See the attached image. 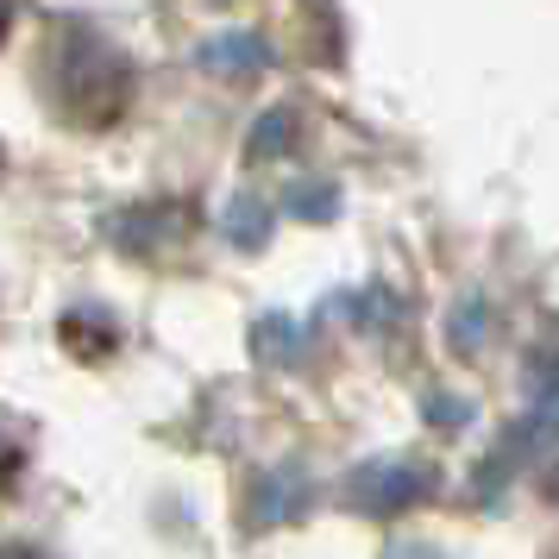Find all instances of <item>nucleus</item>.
<instances>
[{"label": "nucleus", "instance_id": "obj_1", "mask_svg": "<svg viewBox=\"0 0 559 559\" xmlns=\"http://www.w3.org/2000/svg\"><path fill=\"white\" fill-rule=\"evenodd\" d=\"M45 95H51V107L70 127H114L127 114L132 70L107 38L63 26L51 38V57H45Z\"/></svg>", "mask_w": 559, "mask_h": 559}, {"label": "nucleus", "instance_id": "obj_2", "mask_svg": "<svg viewBox=\"0 0 559 559\" xmlns=\"http://www.w3.org/2000/svg\"><path fill=\"white\" fill-rule=\"evenodd\" d=\"M433 490V472L428 465H415V459H378V465H365L346 478V503L358 515H396V509L421 503Z\"/></svg>", "mask_w": 559, "mask_h": 559}, {"label": "nucleus", "instance_id": "obj_3", "mask_svg": "<svg viewBox=\"0 0 559 559\" xmlns=\"http://www.w3.org/2000/svg\"><path fill=\"white\" fill-rule=\"evenodd\" d=\"M57 340H63L76 358H107L114 346H120V328L107 321L102 308H70V314L57 321Z\"/></svg>", "mask_w": 559, "mask_h": 559}, {"label": "nucleus", "instance_id": "obj_4", "mask_svg": "<svg viewBox=\"0 0 559 559\" xmlns=\"http://www.w3.org/2000/svg\"><path fill=\"white\" fill-rule=\"evenodd\" d=\"M20 478H26V440L0 421V497H7Z\"/></svg>", "mask_w": 559, "mask_h": 559}, {"label": "nucleus", "instance_id": "obj_5", "mask_svg": "<svg viewBox=\"0 0 559 559\" xmlns=\"http://www.w3.org/2000/svg\"><path fill=\"white\" fill-rule=\"evenodd\" d=\"M289 132H296V120H289V114H271V120H258V132H252V157H277L283 145H289Z\"/></svg>", "mask_w": 559, "mask_h": 559}, {"label": "nucleus", "instance_id": "obj_6", "mask_svg": "<svg viewBox=\"0 0 559 559\" xmlns=\"http://www.w3.org/2000/svg\"><path fill=\"white\" fill-rule=\"evenodd\" d=\"M207 63H227V70H252V63H258V45H252V38H233V45H214V51H207Z\"/></svg>", "mask_w": 559, "mask_h": 559}, {"label": "nucleus", "instance_id": "obj_7", "mask_svg": "<svg viewBox=\"0 0 559 559\" xmlns=\"http://www.w3.org/2000/svg\"><path fill=\"white\" fill-rule=\"evenodd\" d=\"M0 559H51L45 547H0Z\"/></svg>", "mask_w": 559, "mask_h": 559}, {"label": "nucleus", "instance_id": "obj_8", "mask_svg": "<svg viewBox=\"0 0 559 559\" xmlns=\"http://www.w3.org/2000/svg\"><path fill=\"white\" fill-rule=\"evenodd\" d=\"M7 26H13V0H0V45H7Z\"/></svg>", "mask_w": 559, "mask_h": 559}]
</instances>
